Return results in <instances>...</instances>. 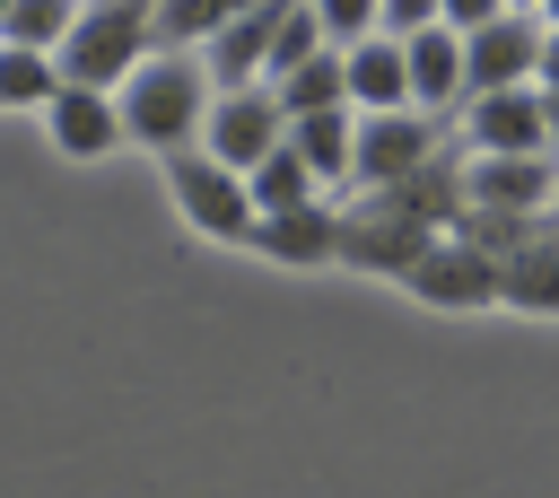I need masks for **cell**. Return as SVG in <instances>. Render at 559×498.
<instances>
[{"label":"cell","instance_id":"obj_16","mask_svg":"<svg viewBox=\"0 0 559 498\" xmlns=\"http://www.w3.org/2000/svg\"><path fill=\"white\" fill-rule=\"evenodd\" d=\"M349 105H332V114H297L288 131H280V149L314 175V192H332V183H349Z\"/></svg>","mask_w":559,"mask_h":498},{"label":"cell","instance_id":"obj_3","mask_svg":"<svg viewBox=\"0 0 559 498\" xmlns=\"http://www.w3.org/2000/svg\"><path fill=\"white\" fill-rule=\"evenodd\" d=\"M157 175H166V201H175V218H183L192 236H210V245H245V236H253L245 175H227L218 157H201V149H166Z\"/></svg>","mask_w":559,"mask_h":498},{"label":"cell","instance_id":"obj_2","mask_svg":"<svg viewBox=\"0 0 559 498\" xmlns=\"http://www.w3.org/2000/svg\"><path fill=\"white\" fill-rule=\"evenodd\" d=\"M148 52H157V0H79V17H70L61 52H52V70H61V87L114 96Z\"/></svg>","mask_w":559,"mask_h":498},{"label":"cell","instance_id":"obj_14","mask_svg":"<svg viewBox=\"0 0 559 498\" xmlns=\"http://www.w3.org/2000/svg\"><path fill=\"white\" fill-rule=\"evenodd\" d=\"M341 96H349V114H411L402 44H393V35H358V44L341 52Z\"/></svg>","mask_w":559,"mask_h":498},{"label":"cell","instance_id":"obj_25","mask_svg":"<svg viewBox=\"0 0 559 498\" xmlns=\"http://www.w3.org/2000/svg\"><path fill=\"white\" fill-rule=\"evenodd\" d=\"M489 17H498V0H437V26H454V35H472Z\"/></svg>","mask_w":559,"mask_h":498},{"label":"cell","instance_id":"obj_1","mask_svg":"<svg viewBox=\"0 0 559 498\" xmlns=\"http://www.w3.org/2000/svg\"><path fill=\"white\" fill-rule=\"evenodd\" d=\"M201 114H210V70L201 52H148L122 87H114V122H122V149H192L201 140Z\"/></svg>","mask_w":559,"mask_h":498},{"label":"cell","instance_id":"obj_15","mask_svg":"<svg viewBox=\"0 0 559 498\" xmlns=\"http://www.w3.org/2000/svg\"><path fill=\"white\" fill-rule=\"evenodd\" d=\"M498 306H515V315H559V218H542L515 253H498Z\"/></svg>","mask_w":559,"mask_h":498},{"label":"cell","instance_id":"obj_11","mask_svg":"<svg viewBox=\"0 0 559 498\" xmlns=\"http://www.w3.org/2000/svg\"><path fill=\"white\" fill-rule=\"evenodd\" d=\"M402 79H411V114H428V122L463 114V35L454 26H419L402 44Z\"/></svg>","mask_w":559,"mask_h":498},{"label":"cell","instance_id":"obj_28","mask_svg":"<svg viewBox=\"0 0 559 498\" xmlns=\"http://www.w3.org/2000/svg\"><path fill=\"white\" fill-rule=\"evenodd\" d=\"M498 9H533V0H498Z\"/></svg>","mask_w":559,"mask_h":498},{"label":"cell","instance_id":"obj_8","mask_svg":"<svg viewBox=\"0 0 559 498\" xmlns=\"http://www.w3.org/2000/svg\"><path fill=\"white\" fill-rule=\"evenodd\" d=\"M402 288H411L419 306H437V315H472V306H498V262H489L480 245H463V236H437V245L402 271Z\"/></svg>","mask_w":559,"mask_h":498},{"label":"cell","instance_id":"obj_27","mask_svg":"<svg viewBox=\"0 0 559 498\" xmlns=\"http://www.w3.org/2000/svg\"><path fill=\"white\" fill-rule=\"evenodd\" d=\"M533 17H542V26H550V35H559V0H533Z\"/></svg>","mask_w":559,"mask_h":498},{"label":"cell","instance_id":"obj_9","mask_svg":"<svg viewBox=\"0 0 559 498\" xmlns=\"http://www.w3.org/2000/svg\"><path fill=\"white\" fill-rule=\"evenodd\" d=\"M463 157H550V122L533 87L463 96Z\"/></svg>","mask_w":559,"mask_h":498},{"label":"cell","instance_id":"obj_21","mask_svg":"<svg viewBox=\"0 0 559 498\" xmlns=\"http://www.w3.org/2000/svg\"><path fill=\"white\" fill-rule=\"evenodd\" d=\"M79 0H0V44H26V52H61Z\"/></svg>","mask_w":559,"mask_h":498},{"label":"cell","instance_id":"obj_18","mask_svg":"<svg viewBox=\"0 0 559 498\" xmlns=\"http://www.w3.org/2000/svg\"><path fill=\"white\" fill-rule=\"evenodd\" d=\"M245 9H262V0H157V44L166 52H201L227 17H245Z\"/></svg>","mask_w":559,"mask_h":498},{"label":"cell","instance_id":"obj_29","mask_svg":"<svg viewBox=\"0 0 559 498\" xmlns=\"http://www.w3.org/2000/svg\"><path fill=\"white\" fill-rule=\"evenodd\" d=\"M550 157H559V149H550Z\"/></svg>","mask_w":559,"mask_h":498},{"label":"cell","instance_id":"obj_19","mask_svg":"<svg viewBox=\"0 0 559 498\" xmlns=\"http://www.w3.org/2000/svg\"><path fill=\"white\" fill-rule=\"evenodd\" d=\"M271 96H280L288 122H297V114H332V105H349V96H341V52L323 44L314 61H297L288 79H271Z\"/></svg>","mask_w":559,"mask_h":498},{"label":"cell","instance_id":"obj_24","mask_svg":"<svg viewBox=\"0 0 559 498\" xmlns=\"http://www.w3.org/2000/svg\"><path fill=\"white\" fill-rule=\"evenodd\" d=\"M419 26H437V0H376V35H393V44H411Z\"/></svg>","mask_w":559,"mask_h":498},{"label":"cell","instance_id":"obj_7","mask_svg":"<svg viewBox=\"0 0 559 498\" xmlns=\"http://www.w3.org/2000/svg\"><path fill=\"white\" fill-rule=\"evenodd\" d=\"M533 61H542V17H533V9H498L489 26L463 35V96L533 87Z\"/></svg>","mask_w":559,"mask_h":498},{"label":"cell","instance_id":"obj_17","mask_svg":"<svg viewBox=\"0 0 559 498\" xmlns=\"http://www.w3.org/2000/svg\"><path fill=\"white\" fill-rule=\"evenodd\" d=\"M245 201H253V218H280V210H306V201H323V192H314V175H306L288 149H271L262 166H245Z\"/></svg>","mask_w":559,"mask_h":498},{"label":"cell","instance_id":"obj_10","mask_svg":"<svg viewBox=\"0 0 559 498\" xmlns=\"http://www.w3.org/2000/svg\"><path fill=\"white\" fill-rule=\"evenodd\" d=\"M550 201H559V157H463V210L550 218Z\"/></svg>","mask_w":559,"mask_h":498},{"label":"cell","instance_id":"obj_22","mask_svg":"<svg viewBox=\"0 0 559 498\" xmlns=\"http://www.w3.org/2000/svg\"><path fill=\"white\" fill-rule=\"evenodd\" d=\"M323 52V26H314V9L306 0H280V26H271V61H262V87L271 79H288L297 61H314Z\"/></svg>","mask_w":559,"mask_h":498},{"label":"cell","instance_id":"obj_5","mask_svg":"<svg viewBox=\"0 0 559 498\" xmlns=\"http://www.w3.org/2000/svg\"><path fill=\"white\" fill-rule=\"evenodd\" d=\"M280 131H288V114H280V96L271 87H210V114H201V157H218L227 175H245V166H262L271 149H280Z\"/></svg>","mask_w":559,"mask_h":498},{"label":"cell","instance_id":"obj_23","mask_svg":"<svg viewBox=\"0 0 559 498\" xmlns=\"http://www.w3.org/2000/svg\"><path fill=\"white\" fill-rule=\"evenodd\" d=\"M306 9H314V26H323L332 52H349L358 35H376V0H306Z\"/></svg>","mask_w":559,"mask_h":498},{"label":"cell","instance_id":"obj_26","mask_svg":"<svg viewBox=\"0 0 559 498\" xmlns=\"http://www.w3.org/2000/svg\"><path fill=\"white\" fill-rule=\"evenodd\" d=\"M533 87H542V96H559V35H550V26H542V61H533Z\"/></svg>","mask_w":559,"mask_h":498},{"label":"cell","instance_id":"obj_12","mask_svg":"<svg viewBox=\"0 0 559 498\" xmlns=\"http://www.w3.org/2000/svg\"><path fill=\"white\" fill-rule=\"evenodd\" d=\"M35 122H44L52 157H79V166H96V157H114V149H122L114 96H96V87H52V105H44Z\"/></svg>","mask_w":559,"mask_h":498},{"label":"cell","instance_id":"obj_13","mask_svg":"<svg viewBox=\"0 0 559 498\" xmlns=\"http://www.w3.org/2000/svg\"><path fill=\"white\" fill-rule=\"evenodd\" d=\"M332 227H341V201H306V210H280V218H253L245 253H262L280 271H323L332 262Z\"/></svg>","mask_w":559,"mask_h":498},{"label":"cell","instance_id":"obj_4","mask_svg":"<svg viewBox=\"0 0 559 498\" xmlns=\"http://www.w3.org/2000/svg\"><path fill=\"white\" fill-rule=\"evenodd\" d=\"M437 245V227H419L393 192H358V201H341V227H332V262H349V271H376V280H402L419 253Z\"/></svg>","mask_w":559,"mask_h":498},{"label":"cell","instance_id":"obj_20","mask_svg":"<svg viewBox=\"0 0 559 498\" xmlns=\"http://www.w3.org/2000/svg\"><path fill=\"white\" fill-rule=\"evenodd\" d=\"M61 87L52 52H26V44H0V114H44Z\"/></svg>","mask_w":559,"mask_h":498},{"label":"cell","instance_id":"obj_6","mask_svg":"<svg viewBox=\"0 0 559 498\" xmlns=\"http://www.w3.org/2000/svg\"><path fill=\"white\" fill-rule=\"evenodd\" d=\"M437 122L428 114H358L349 122V192H384L402 183L419 157H437Z\"/></svg>","mask_w":559,"mask_h":498}]
</instances>
